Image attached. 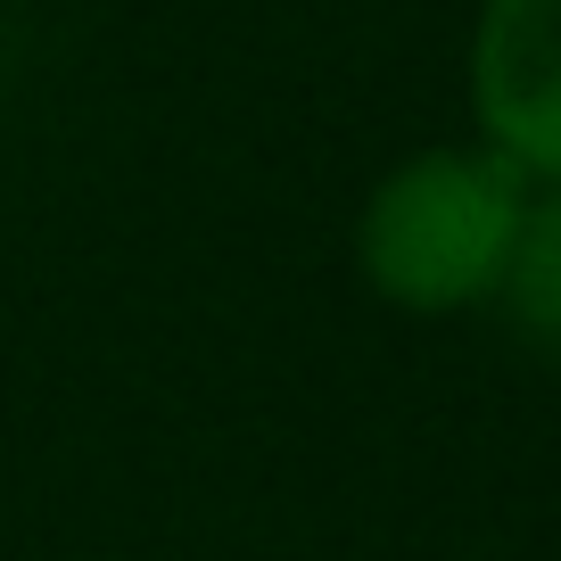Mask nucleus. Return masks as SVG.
Wrapping results in <instances>:
<instances>
[{
    "label": "nucleus",
    "mask_w": 561,
    "mask_h": 561,
    "mask_svg": "<svg viewBox=\"0 0 561 561\" xmlns=\"http://www.w3.org/2000/svg\"><path fill=\"white\" fill-rule=\"evenodd\" d=\"M520 207L528 182L495 149H421L364 198L355 264L404 314H462L495 298Z\"/></svg>",
    "instance_id": "1"
},
{
    "label": "nucleus",
    "mask_w": 561,
    "mask_h": 561,
    "mask_svg": "<svg viewBox=\"0 0 561 561\" xmlns=\"http://www.w3.org/2000/svg\"><path fill=\"white\" fill-rule=\"evenodd\" d=\"M495 298H504L512 331H520L528 347L561 355V191H537L520 207V231H512Z\"/></svg>",
    "instance_id": "3"
},
{
    "label": "nucleus",
    "mask_w": 561,
    "mask_h": 561,
    "mask_svg": "<svg viewBox=\"0 0 561 561\" xmlns=\"http://www.w3.org/2000/svg\"><path fill=\"white\" fill-rule=\"evenodd\" d=\"M471 116L520 182L561 191V0H479Z\"/></svg>",
    "instance_id": "2"
}]
</instances>
